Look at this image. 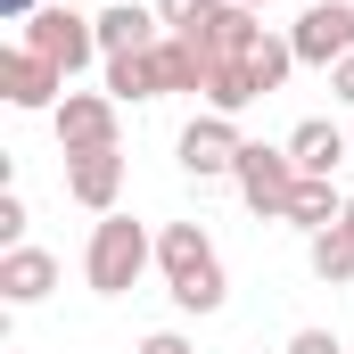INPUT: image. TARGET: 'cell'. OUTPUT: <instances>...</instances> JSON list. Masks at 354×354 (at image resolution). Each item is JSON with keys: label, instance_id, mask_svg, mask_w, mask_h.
<instances>
[{"label": "cell", "instance_id": "cell-11", "mask_svg": "<svg viewBox=\"0 0 354 354\" xmlns=\"http://www.w3.org/2000/svg\"><path fill=\"white\" fill-rule=\"evenodd\" d=\"M66 198L91 214H115L124 198V149H99V157H66Z\"/></svg>", "mask_w": 354, "mask_h": 354}, {"label": "cell", "instance_id": "cell-3", "mask_svg": "<svg viewBox=\"0 0 354 354\" xmlns=\"http://www.w3.org/2000/svg\"><path fill=\"white\" fill-rule=\"evenodd\" d=\"M17 41H25L33 58H50V66H58L66 83H75L91 58H99V25H91L83 8H66V0H50L41 17H25V33H17Z\"/></svg>", "mask_w": 354, "mask_h": 354}, {"label": "cell", "instance_id": "cell-23", "mask_svg": "<svg viewBox=\"0 0 354 354\" xmlns=\"http://www.w3.org/2000/svg\"><path fill=\"white\" fill-rule=\"evenodd\" d=\"M346 231H354V198H346Z\"/></svg>", "mask_w": 354, "mask_h": 354}, {"label": "cell", "instance_id": "cell-12", "mask_svg": "<svg viewBox=\"0 0 354 354\" xmlns=\"http://www.w3.org/2000/svg\"><path fill=\"white\" fill-rule=\"evenodd\" d=\"M58 288V256L50 248H8L0 256V305H41Z\"/></svg>", "mask_w": 354, "mask_h": 354}, {"label": "cell", "instance_id": "cell-19", "mask_svg": "<svg viewBox=\"0 0 354 354\" xmlns=\"http://www.w3.org/2000/svg\"><path fill=\"white\" fill-rule=\"evenodd\" d=\"M140 354H198V346H189L181 330H149V338H140Z\"/></svg>", "mask_w": 354, "mask_h": 354}, {"label": "cell", "instance_id": "cell-15", "mask_svg": "<svg viewBox=\"0 0 354 354\" xmlns=\"http://www.w3.org/2000/svg\"><path fill=\"white\" fill-rule=\"evenodd\" d=\"M305 264H313L322 288H346V280H354V231H346V223L313 231V239H305Z\"/></svg>", "mask_w": 354, "mask_h": 354}, {"label": "cell", "instance_id": "cell-18", "mask_svg": "<svg viewBox=\"0 0 354 354\" xmlns=\"http://www.w3.org/2000/svg\"><path fill=\"white\" fill-rule=\"evenodd\" d=\"M288 354H346V346H338V330H297Z\"/></svg>", "mask_w": 354, "mask_h": 354}, {"label": "cell", "instance_id": "cell-14", "mask_svg": "<svg viewBox=\"0 0 354 354\" xmlns=\"http://www.w3.org/2000/svg\"><path fill=\"white\" fill-rule=\"evenodd\" d=\"M280 223H297V231H305V239H313V231H330V223H346V198H338V181H297V198H288V214H280Z\"/></svg>", "mask_w": 354, "mask_h": 354}, {"label": "cell", "instance_id": "cell-8", "mask_svg": "<svg viewBox=\"0 0 354 354\" xmlns=\"http://www.w3.org/2000/svg\"><path fill=\"white\" fill-rule=\"evenodd\" d=\"M0 99H8V107H25V115H33V107H50V115H58V99H66V75L17 41V50L0 58Z\"/></svg>", "mask_w": 354, "mask_h": 354}, {"label": "cell", "instance_id": "cell-4", "mask_svg": "<svg viewBox=\"0 0 354 354\" xmlns=\"http://www.w3.org/2000/svg\"><path fill=\"white\" fill-rule=\"evenodd\" d=\"M288 50H297V66H338V58H354V0H313L297 25H288Z\"/></svg>", "mask_w": 354, "mask_h": 354}, {"label": "cell", "instance_id": "cell-2", "mask_svg": "<svg viewBox=\"0 0 354 354\" xmlns=\"http://www.w3.org/2000/svg\"><path fill=\"white\" fill-rule=\"evenodd\" d=\"M157 264V239H149V223H132V214H99L91 223V248H83V280L99 297H124L140 272Z\"/></svg>", "mask_w": 354, "mask_h": 354}, {"label": "cell", "instance_id": "cell-13", "mask_svg": "<svg viewBox=\"0 0 354 354\" xmlns=\"http://www.w3.org/2000/svg\"><path fill=\"white\" fill-rule=\"evenodd\" d=\"M107 99H115V107H132V99H165L157 50H124V58H107Z\"/></svg>", "mask_w": 354, "mask_h": 354}, {"label": "cell", "instance_id": "cell-1", "mask_svg": "<svg viewBox=\"0 0 354 354\" xmlns=\"http://www.w3.org/2000/svg\"><path fill=\"white\" fill-rule=\"evenodd\" d=\"M157 272H165V297H174L181 313H223V297H231L206 223H165L157 231Z\"/></svg>", "mask_w": 354, "mask_h": 354}, {"label": "cell", "instance_id": "cell-20", "mask_svg": "<svg viewBox=\"0 0 354 354\" xmlns=\"http://www.w3.org/2000/svg\"><path fill=\"white\" fill-rule=\"evenodd\" d=\"M330 91H338V99L354 107V58H338V66H330Z\"/></svg>", "mask_w": 354, "mask_h": 354}, {"label": "cell", "instance_id": "cell-6", "mask_svg": "<svg viewBox=\"0 0 354 354\" xmlns=\"http://www.w3.org/2000/svg\"><path fill=\"white\" fill-rule=\"evenodd\" d=\"M239 149H248V140H239V115H214V107H206V115H189V124H181V140H174V157H181V174H189V181L231 174V165H239Z\"/></svg>", "mask_w": 354, "mask_h": 354}, {"label": "cell", "instance_id": "cell-10", "mask_svg": "<svg viewBox=\"0 0 354 354\" xmlns=\"http://www.w3.org/2000/svg\"><path fill=\"white\" fill-rule=\"evenodd\" d=\"M288 157H297V174L330 181V174L354 157V132H346V124H330V115H305V124L288 132Z\"/></svg>", "mask_w": 354, "mask_h": 354}, {"label": "cell", "instance_id": "cell-17", "mask_svg": "<svg viewBox=\"0 0 354 354\" xmlns=\"http://www.w3.org/2000/svg\"><path fill=\"white\" fill-rule=\"evenodd\" d=\"M0 239L25 248V198H17V189H0Z\"/></svg>", "mask_w": 354, "mask_h": 354}, {"label": "cell", "instance_id": "cell-22", "mask_svg": "<svg viewBox=\"0 0 354 354\" xmlns=\"http://www.w3.org/2000/svg\"><path fill=\"white\" fill-rule=\"evenodd\" d=\"M239 8H256V17H264V8H272V0H239Z\"/></svg>", "mask_w": 354, "mask_h": 354}, {"label": "cell", "instance_id": "cell-24", "mask_svg": "<svg viewBox=\"0 0 354 354\" xmlns=\"http://www.w3.org/2000/svg\"><path fill=\"white\" fill-rule=\"evenodd\" d=\"M66 8H91V0H66Z\"/></svg>", "mask_w": 354, "mask_h": 354}, {"label": "cell", "instance_id": "cell-9", "mask_svg": "<svg viewBox=\"0 0 354 354\" xmlns=\"http://www.w3.org/2000/svg\"><path fill=\"white\" fill-rule=\"evenodd\" d=\"M91 25H99V58H124V50H157L165 41V17L140 8V0H107Z\"/></svg>", "mask_w": 354, "mask_h": 354}, {"label": "cell", "instance_id": "cell-7", "mask_svg": "<svg viewBox=\"0 0 354 354\" xmlns=\"http://www.w3.org/2000/svg\"><path fill=\"white\" fill-rule=\"evenodd\" d=\"M50 124H58V149H66V157H99V149H115V99H107V91H66Z\"/></svg>", "mask_w": 354, "mask_h": 354}, {"label": "cell", "instance_id": "cell-5", "mask_svg": "<svg viewBox=\"0 0 354 354\" xmlns=\"http://www.w3.org/2000/svg\"><path fill=\"white\" fill-rule=\"evenodd\" d=\"M231 181H239V198L256 206V214H288V198H297V157L288 149H264V140H248L239 149V165H231Z\"/></svg>", "mask_w": 354, "mask_h": 354}, {"label": "cell", "instance_id": "cell-21", "mask_svg": "<svg viewBox=\"0 0 354 354\" xmlns=\"http://www.w3.org/2000/svg\"><path fill=\"white\" fill-rule=\"evenodd\" d=\"M0 8H8V25H25V17H41L50 0H0Z\"/></svg>", "mask_w": 354, "mask_h": 354}, {"label": "cell", "instance_id": "cell-16", "mask_svg": "<svg viewBox=\"0 0 354 354\" xmlns=\"http://www.w3.org/2000/svg\"><path fill=\"white\" fill-rule=\"evenodd\" d=\"M231 0H157V17H165V33H198L206 17H223Z\"/></svg>", "mask_w": 354, "mask_h": 354}]
</instances>
